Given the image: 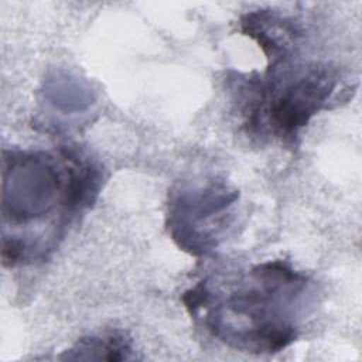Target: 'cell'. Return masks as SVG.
Masks as SVG:
<instances>
[{"mask_svg": "<svg viewBox=\"0 0 362 362\" xmlns=\"http://www.w3.org/2000/svg\"><path fill=\"white\" fill-rule=\"evenodd\" d=\"M226 283L222 291L201 280L182 294L191 315L204 313L214 337L255 352H277L296 339L298 300L307 286L301 273L276 260Z\"/></svg>", "mask_w": 362, "mask_h": 362, "instance_id": "6da1fadb", "label": "cell"}, {"mask_svg": "<svg viewBox=\"0 0 362 362\" xmlns=\"http://www.w3.org/2000/svg\"><path fill=\"white\" fill-rule=\"evenodd\" d=\"M3 178L4 226H40L54 214L69 221L93 202L100 182L93 163L65 150L59 157L44 151H6Z\"/></svg>", "mask_w": 362, "mask_h": 362, "instance_id": "7a4b0ae2", "label": "cell"}, {"mask_svg": "<svg viewBox=\"0 0 362 362\" xmlns=\"http://www.w3.org/2000/svg\"><path fill=\"white\" fill-rule=\"evenodd\" d=\"M335 82L334 72L327 66L310 68L281 85L276 81L259 82L247 123L259 126L264 120L274 136L293 137L325 106Z\"/></svg>", "mask_w": 362, "mask_h": 362, "instance_id": "3957f363", "label": "cell"}, {"mask_svg": "<svg viewBox=\"0 0 362 362\" xmlns=\"http://www.w3.org/2000/svg\"><path fill=\"white\" fill-rule=\"evenodd\" d=\"M225 185L211 184L204 188H180L168 204V229L180 247L192 255L205 253L216 245L208 222L221 216L235 199Z\"/></svg>", "mask_w": 362, "mask_h": 362, "instance_id": "277c9868", "label": "cell"}, {"mask_svg": "<svg viewBox=\"0 0 362 362\" xmlns=\"http://www.w3.org/2000/svg\"><path fill=\"white\" fill-rule=\"evenodd\" d=\"M130 346L127 339L119 334H109L103 337L82 338L69 351L62 355L66 359H107L122 361L127 359Z\"/></svg>", "mask_w": 362, "mask_h": 362, "instance_id": "5b68a950", "label": "cell"}]
</instances>
